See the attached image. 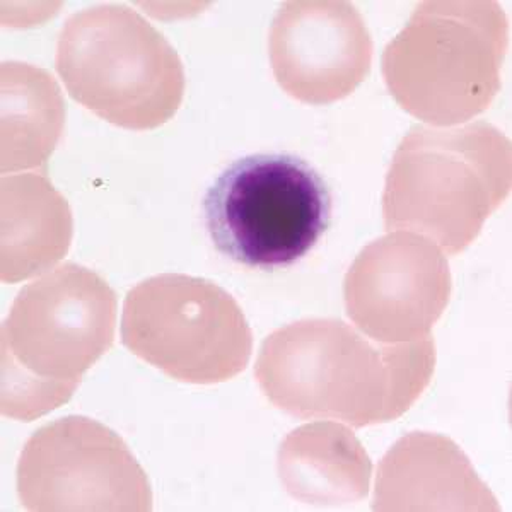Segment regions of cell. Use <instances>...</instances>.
<instances>
[{
	"mask_svg": "<svg viewBox=\"0 0 512 512\" xmlns=\"http://www.w3.org/2000/svg\"><path fill=\"white\" fill-rule=\"evenodd\" d=\"M55 67L77 103L127 130H152L171 120L187 86L175 48L122 4L70 16L60 31Z\"/></svg>",
	"mask_w": 512,
	"mask_h": 512,
	"instance_id": "5",
	"label": "cell"
},
{
	"mask_svg": "<svg viewBox=\"0 0 512 512\" xmlns=\"http://www.w3.org/2000/svg\"><path fill=\"white\" fill-rule=\"evenodd\" d=\"M373 509L499 511V504L451 439L412 432L379 463Z\"/></svg>",
	"mask_w": 512,
	"mask_h": 512,
	"instance_id": "11",
	"label": "cell"
},
{
	"mask_svg": "<svg viewBox=\"0 0 512 512\" xmlns=\"http://www.w3.org/2000/svg\"><path fill=\"white\" fill-rule=\"evenodd\" d=\"M507 18L494 0H427L383 53L396 103L434 127L465 123L501 91Z\"/></svg>",
	"mask_w": 512,
	"mask_h": 512,
	"instance_id": "4",
	"label": "cell"
},
{
	"mask_svg": "<svg viewBox=\"0 0 512 512\" xmlns=\"http://www.w3.org/2000/svg\"><path fill=\"white\" fill-rule=\"evenodd\" d=\"M2 248L0 277L9 284L45 274L72 243L74 221L69 204L47 176H2Z\"/></svg>",
	"mask_w": 512,
	"mask_h": 512,
	"instance_id": "13",
	"label": "cell"
},
{
	"mask_svg": "<svg viewBox=\"0 0 512 512\" xmlns=\"http://www.w3.org/2000/svg\"><path fill=\"white\" fill-rule=\"evenodd\" d=\"M117 294L101 275L64 263L18 292L2 323V414L33 422L69 402L111 349Z\"/></svg>",
	"mask_w": 512,
	"mask_h": 512,
	"instance_id": "2",
	"label": "cell"
},
{
	"mask_svg": "<svg viewBox=\"0 0 512 512\" xmlns=\"http://www.w3.org/2000/svg\"><path fill=\"white\" fill-rule=\"evenodd\" d=\"M511 159V140L490 123L414 125L386 176L384 227L420 234L458 255L511 192Z\"/></svg>",
	"mask_w": 512,
	"mask_h": 512,
	"instance_id": "3",
	"label": "cell"
},
{
	"mask_svg": "<svg viewBox=\"0 0 512 512\" xmlns=\"http://www.w3.org/2000/svg\"><path fill=\"white\" fill-rule=\"evenodd\" d=\"M434 369L432 337L379 344L342 320L313 318L270 333L255 376L282 412L361 429L400 419L429 386Z\"/></svg>",
	"mask_w": 512,
	"mask_h": 512,
	"instance_id": "1",
	"label": "cell"
},
{
	"mask_svg": "<svg viewBox=\"0 0 512 512\" xmlns=\"http://www.w3.org/2000/svg\"><path fill=\"white\" fill-rule=\"evenodd\" d=\"M277 468L284 489L296 501L337 507L366 499L373 461L347 427L315 422L284 439Z\"/></svg>",
	"mask_w": 512,
	"mask_h": 512,
	"instance_id": "12",
	"label": "cell"
},
{
	"mask_svg": "<svg viewBox=\"0 0 512 512\" xmlns=\"http://www.w3.org/2000/svg\"><path fill=\"white\" fill-rule=\"evenodd\" d=\"M205 224L222 255L245 267H291L332 219V195L315 168L291 154H255L222 171L204 200Z\"/></svg>",
	"mask_w": 512,
	"mask_h": 512,
	"instance_id": "6",
	"label": "cell"
},
{
	"mask_svg": "<svg viewBox=\"0 0 512 512\" xmlns=\"http://www.w3.org/2000/svg\"><path fill=\"white\" fill-rule=\"evenodd\" d=\"M18 494L28 511H151L144 468L117 432L70 415L24 444Z\"/></svg>",
	"mask_w": 512,
	"mask_h": 512,
	"instance_id": "8",
	"label": "cell"
},
{
	"mask_svg": "<svg viewBox=\"0 0 512 512\" xmlns=\"http://www.w3.org/2000/svg\"><path fill=\"white\" fill-rule=\"evenodd\" d=\"M122 342L169 378L216 384L245 371L253 333L222 287L192 275L163 274L128 291Z\"/></svg>",
	"mask_w": 512,
	"mask_h": 512,
	"instance_id": "7",
	"label": "cell"
},
{
	"mask_svg": "<svg viewBox=\"0 0 512 512\" xmlns=\"http://www.w3.org/2000/svg\"><path fill=\"white\" fill-rule=\"evenodd\" d=\"M453 289L448 260L431 239L390 233L357 255L345 275L347 316L379 344L431 337Z\"/></svg>",
	"mask_w": 512,
	"mask_h": 512,
	"instance_id": "9",
	"label": "cell"
},
{
	"mask_svg": "<svg viewBox=\"0 0 512 512\" xmlns=\"http://www.w3.org/2000/svg\"><path fill=\"white\" fill-rule=\"evenodd\" d=\"M373 50L361 12L344 0L286 2L268 38L280 88L308 105H328L354 93L371 70Z\"/></svg>",
	"mask_w": 512,
	"mask_h": 512,
	"instance_id": "10",
	"label": "cell"
},
{
	"mask_svg": "<svg viewBox=\"0 0 512 512\" xmlns=\"http://www.w3.org/2000/svg\"><path fill=\"white\" fill-rule=\"evenodd\" d=\"M0 164L4 173L47 169L65 127V101L48 70L24 62L0 67Z\"/></svg>",
	"mask_w": 512,
	"mask_h": 512,
	"instance_id": "14",
	"label": "cell"
}]
</instances>
